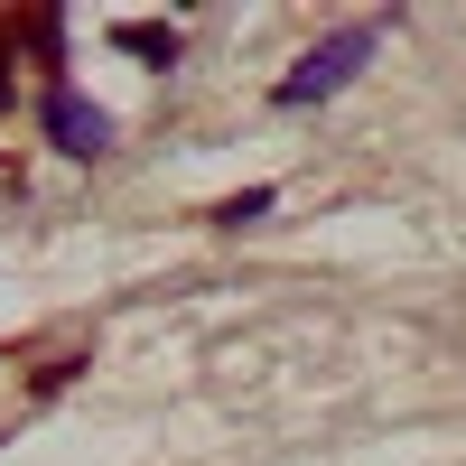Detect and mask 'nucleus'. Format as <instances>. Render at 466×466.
<instances>
[{"mask_svg": "<svg viewBox=\"0 0 466 466\" xmlns=\"http://www.w3.org/2000/svg\"><path fill=\"white\" fill-rule=\"evenodd\" d=\"M373 37H382L373 19H364V28H336V37H327V47H308V56L289 66V85H280V94H270V103H280V112H308V103H327V94L345 85V75H355V66L373 56Z\"/></svg>", "mask_w": 466, "mask_h": 466, "instance_id": "obj_1", "label": "nucleus"}, {"mask_svg": "<svg viewBox=\"0 0 466 466\" xmlns=\"http://www.w3.org/2000/svg\"><path fill=\"white\" fill-rule=\"evenodd\" d=\"M37 122H47V140L66 149V159H103V149H112V112H103V103H85L75 85H47Z\"/></svg>", "mask_w": 466, "mask_h": 466, "instance_id": "obj_2", "label": "nucleus"}, {"mask_svg": "<svg viewBox=\"0 0 466 466\" xmlns=\"http://www.w3.org/2000/svg\"><path fill=\"white\" fill-rule=\"evenodd\" d=\"M112 47H122V56H140V66H159V75H168V66L187 56V37H177V28H159V19H122V28H112Z\"/></svg>", "mask_w": 466, "mask_h": 466, "instance_id": "obj_3", "label": "nucleus"}, {"mask_svg": "<svg viewBox=\"0 0 466 466\" xmlns=\"http://www.w3.org/2000/svg\"><path fill=\"white\" fill-rule=\"evenodd\" d=\"M261 215H270V187H243V197H224V206H215L224 233H243V224H261Z\"/></svg>", "mask_w": 466, "mask_h": 466, "instance_id": "obj_4", "label": "nucleus"}, {"mask_svg": "<svg viewBox=\"0 0 466 466\" xmlns=\"http://www.w3.org/2000/svg\"><path fill=\"white\" fill-rule=\"evenodd\" d=\"M0 112H10V19H0Z\"/></svg>", "mask_w": 466, "mask_h": 466, "instance_id": "obj_5", "label": "nucleus"}]
</instances>
